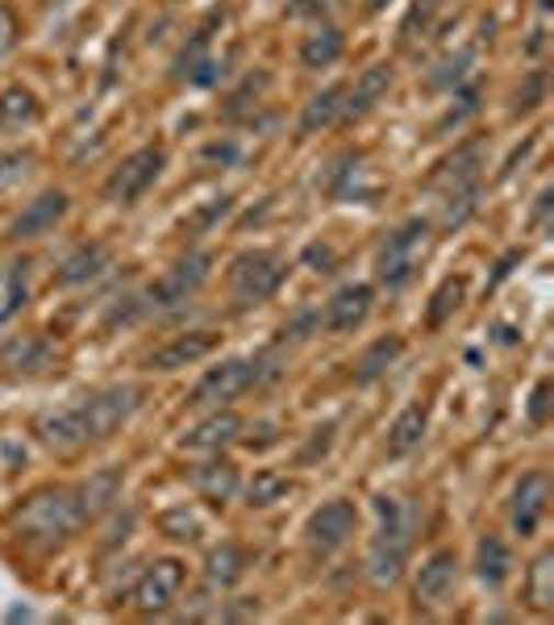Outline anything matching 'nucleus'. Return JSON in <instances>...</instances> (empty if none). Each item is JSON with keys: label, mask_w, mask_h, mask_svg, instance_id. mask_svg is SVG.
I'll return each instance as SVG.
<instances>
[{"label": "nucleus", "mask_w": 554, "mask_h": 625, "mask_svg": "<svg viewBox=\"0 0 554 625\" xmlns=\"http://www.w3.org/2000/svg\"><path fill=\"white\" fill-rule=\"evenodd\" d=\"M83 525V513L76 504L71 488H42L34 497H25L18 513H13V530L25 542H38V546H59Z\"/></svg>", "instance_id": "obj_1"}, {"label": "nucleus", "mask_w": 554, "mask_h": 625, "mask_svg": "<svg viewBox=\"0 0 554 625\" xmlns=\"http://www.w3.org/2000/svg\"><path fill=\"white\" fill-rule=\"evenodd\" d=\"M375 513H380V534L371 538L368 550V576L375 588H392L405 576L412 546V509H405L400 500L375 497Z\"/></svg>", "instance_id": "obj_2"}, {"label": "nucleus", "mask_w": 554, "mask_h": 625, "mask_svg": "<svg viewBox=\"0 0 554 625\" xmlns=\"http://www.w3.org/2000/svg\"><path fill=\"white\" fill-rule=\"evenodd\" d=\"M287 275V263L275 250H242L234 263H229V292L234 300L250 309V305H263L271 300Z\"/></svg>", "instance_id": "obj_3"}, {"label": "nucleus", "mask_w": 554, "mask_h": 625, "mask_svg": "<svg viewBox=\"0 0 554 625\" xmlns=\"http://www.w3.org/2000/svg\"><path fill=\"white\" fill-rule=\"evenodd\" d=\"M138 405H143V388H134V384L101 388V393L76 400V413H80L83 438H88V442H101V438L117 434L125 421L138 413Z\"/></svg>", "instance_id": "obj_4"}, {"label": "nucleus", "mask_w": 554, "mask_h": 625, "mask_svg": "<svg viewBox=\"0 0 554 625\" xmlns=\"http://www.w3.org/2000/svg\"><path fill=\"white\" fill-rule=\"evenodd\" d=\"M426 238H430V221H426V217H409L400 229H392L388 238H384V247H380V254H375V275H380V284L405 288L412 280V271H417V259H421Z\"/></svg>", "instance_id": "obj_5"}, {"label": "nucleus", "mask_w": 554, "mask_h": 625, "mask_svg": "<svg viewBox=\"0 0 554 625\" xmlns=\"http://www.w3.org/2000/svg\"><path fill=\"white\" fill-rule=\"evenodd\" d=\"M213 275V254L208 250H188L184 259H176L171 268L146 288V305L150 309H180L196 292L205 288V280Z\"/></svg>", "instance_id": "obj_6"}, {"label": "nucleus", "mask_w": 554, "mask_h": 625, "mask_svg": "<svg viewBox=\"0 0 554 625\" xmlns=\"http://www.w3.org/2000/svg\"><path fill=\"white\" fill-rule=\"evenodd\" d=\"M163 163H167L163 146H143V150L125 155L122 163L113 167V175L104 180V201H113V205H134L146 188L163 175Z\"/></svg>", "instance_id": "obj_7"}, {"label": "nucleus", "mask_w": 554, "mask_h": 625, "mask_svg": "<svg viewBox=\"0 0 554 625\" xmlns=\"http://www.w3.org/2000/svg\"><path fill=\"white\" fill-rule=\"evenodd\" d=\"M354 530H359V509H354V500L338 497V500H326V504L308 518L305 542L317 559H326V555H333V550L347 546Z\"/></svg>", "instance_id": "obj_8"}, {"label": "nucleus", "mask_w": 554, "mask_h": 625, "mask_svg": "<svg viewBox=\"0 0 554 625\" xmlns=\"http://www.w3.org/2000/svg\"><path fill=\"white\" fill-rule=\"evenodd\" d=\"M180 588H184V562L155 559L143 576H138V583H134V609H138L143 617H159V613H167V609L176 604Z\"/></svg>", "instance_id": "obj_9"}, {"label": "nucleus", "mask_w": 554, "mask_h": 625, "mask_svg": "<svg viewBox=\"0 0 554 625\" xmlns=\"http://www.w3.org/2000/svg\"><path fill=\"white\" fill-rule=\"evenodd\" d=\"M250 384H255V367H250V359H226L222 367H208L201 375V384L192 388L188 396V405H196V409H222L229 400H238V396L247 393Z\"/></svg>", "instance_id": "obj_10"}, {"label": "nucleus", "mask_w": 554, "mask_h": 625, "mask_svg": "<svg viewBox=\"0 0 554 625\" xmlns=\"http://www.w3.org/2000/svg\"><path fill=\"white\" fill-rule=\"evenodd\" d=\"M454 583H459V555L454 550H433L430 559L417 567L412 601H417V609H442L454 596Z\"/></svg>", "instance_id": "obj_11"}, {"label": "nucleus", "mask_w": 554, "mask_h": 625, "mask_svg": "<svg viewBox=\"0 0 554 625\" xmlns=\"http://www.w3.org/2000/svg\"><path fill=\"white\" fill-rule=\"evenodd\" d=\"M546 509H551V476L546 471H525L513 488V530L521 538L538 534Z\"/></svg>", "instance_id": "obj_12"}, {"label": "nucleus", "mask_w": 554, "mask_h": 625, "mask_svg": "<svg viewBox=\"0 0 554 625\" xmlns=\"http://www.w3.org/2000/svg\"><path fill=\"white\" fill-rule=\"evenodd\" d=\"M67 208H71V201H67V192H42V196H34L30 205L21 208L18 217H13V226H9V238L13 242H30V238H42V234H50V229L59 226L63 217H67Z\"/></svg>", "instance_id": "obj_13"}, {"label": "nucleus", "mask_w": 554, "mask_h": 625, "mask_svg": "<svg viewBox=\"0 0 554 625\" xmlns=\"http://www.w3.org/2000/svg\"><path fill=\"white\" fill-rule=\"evenodd\" d=\"M238 438H242V417L222 405L217 413L196 421V425L180 438V451H192V455H222V446L238 442Z\"/></svg>", "instance_id": "obj_14"}, {"label": "nucleus", "mask_w": 554, "mask_h": 625, "mask_svg": "<svg viewBox=\"0 0 554 625\" xmlns=\"http://www.w3.org/2000/svg\"><path fill=\"white\" fill-rule=\"evenodd\" d=\"M371 305H375V288L371 284H347L329 296L326 312H321V326L329 333H350L359 330L371 317Z\"/></svg>", "instance_id": "obj_15"}, {"label": "nucleus", "mask_w": 554, "mask_h": 625, "mask_svg": "<svg viewBox=\"0 0 554 625\" xmlns=\"http://www.w3.org/2000/svg\"><path fill=\"white\" fill-rule=\"evenodd\" d=\"M34 434H38L42 446H50V451H59V455H76L80 446H88L76 405H59V409L38 413L34 417Z\"/></svg>", "instance_id": "obj_16"}, {"label": "nucleus", "mask_w": 554, "mask_h": 625, "mask_svg": "<svg viewBox=\"0 0 554 625\" xmlns=\"http://www.w3.org/2000/svg\"><path fill=\"white\" fill-rule=\"evenodd\" d=\"M479 167H484V146H463L438 167L433 184L446 192V201L451 196H479Z\"/></svg>", "instance_id": "obj_17"}, {"label": "nucleus", "mask_w": 554, "mask_h": 625, "mask_svg": "<svg viewBox=\"0 0 554 625\" xmlns=\"http://www.w3.org/2000/svg\"><path fill=\"white\" fill-rule=\"evenodd\" d=\"M213 346H217V333L213 330L180 333L176 342H167V346H159L155 354H146V367H150V372H180V367L201 363Z\"/></svg>", "instance_id": "obj_18"}, {"label": "nucleus", "mask_w": 554, "mask_h": 625, "mask_svg": "<svg viewBox=\"0 0 554 625\" xmlns=\"http://www.w3.org/2000/svg\"><path fill=\"white\" fill-rule=\"evenodd\" d=\"M188 488L208 504H226L242 488V479H238V467L229 458H208V463L188 471Z\"/></svg>", "instance_id": "obj_19"}, {"label": "nucleus", "mask_w": 554, "mask_h": 625, "mask_svg": "<svg viewBox=\"0 0 554 625\" xmlns=\"http://www.w3.org/2000/svg\"><path fill=\"white\" fill-rule=\"evenodd\" d=\"M392 80H396V76H392L388 63H375V67H368V71L354 80V88H347V101H342V122L368 117L371 109L388 96Z\"/></svg>", "instance_id": "obj_20"}, {"label": "nucleus", "mask_w": 554, "mask_h": 625, "mask_svg": "<svg viewBox=\"0 0 554 625\" xmlns=\"http://www.w3.org/2000/svg\"><path fill=\"white\" fill-rule=\"evenodd\" d=\"M71 492H76V504H80L83 521L101 518V513H109V509L117 504V497H122V467H101V471H92L83 484H76Z\"/></svg>", "instance_id": "obj_21"}, {"label": "nucleus", "mask_w": 554, "mask_h": 625, "mask_svg": "<svg viewBox=\"0 0 554 625\" xmlns=\"http://www.w3.org/2000/svg\"><path fill=\"white\" fill-rule=\"evenodd\" d=\"M426 430H430V405L412 400L409 409H400V413H396V421L388 425V442H384L388 458L412 455V451L426 442Z\"/></svg>", "instance_id": "obj_22"}, {"label": "nucleus", "mask_w": 554, "mask_h": 625, "mask_svg": "<svg viewBox=\"0 0 554 625\" xmlns=\"http://www.w3.org/2000/svg\"><path fill=\"white\" fill-rule=\"evenodd\" d=\"M50 363H55V346L38 333H18L0 346V367H9V372H42Z\"/></svg>", "instance_id": "obj_23"}, {"label": "nucleus", "mask_w": 554, "mask_h": 625, "mask_svg": "<svg viewBox=\"0 0 554 625\" xmlns=\"http://www.w3.org/2000/svg\"><path fill=\"white\" fill-rule=\"evenodd\" d=\"M475 576L488 588H500L513 576V546L500 534H479V542H475Z\"/></svg>", "instance_id": "obj_24"}, {"label": "nucleus", "mask_w": 554, "mask_h": 625, "mask_svg": "<svg viewBox=\"0 0 554 625\" xmlns=\"http://www.w3.org/2000/svg\"><path fill=\"white\" fill-rule=\"evenodd\" d=\"M104 268H109V250H104L101 242H88V247H76L67 259H63V268L55 271V284H59V288L92 284Z\"/></svg>", "instance_id": "obj_25"}, {"label": "nucleus", "mask_w": 554, "mask_h": 625, "mask_svg": "<svg viewBox=\"0 0 554 625\" xmlns=\"http://www.w3.org/2000/svg\"><path fill=\"white\" fill-rule=\"evenodd\" d=\"M247 567H250V555L238 546V542H222V546H213L208 550V559H205V580L208 588H234V583L247 576Z\"/></svg>", "instance_id": "obj_26"}, {"label": "nucleus", "mask_w": 554, "mask_h": 625, "mask_svg": "<svg viewBox=\"0 0 554 625\" xmlns=\"http://www.w3.org/2000/svg\"><path fill=\"white\" fill-rule=\"evenodd\" d=\"M30 300V263H4L0 268V326H9Z\"/></svg>", "instance_id": "obj_27"}, {"label": "nucleus", "mask_w": 554, "mask_h": 625, "mask_svg": "<svg viewBox=\"0 0 554 625\" xmlns=\"http://www.w3.org/2000/svg\"><path fill=\"white\" fill-rule=\"evenodd\" d=\"M342 50H347V34L338 30V25H321V30H313L305 42H301V63L305 67H333V63L342 59Z\"/></svg>", "instance_id": "obj_28"}, {"label": "nucleus", "mask_w": 554, "mask_h": 625, "mask_svg": "<svg viewBox=\"0 0 554 625\" xmlns=\"http://www.w3.org/2000/svg\"><path fill=\"white\" fill-rule=\"evenodd\" d=\"M400 354H405V338H396V333H388V338H375L368 351L359 354V363H354V379H359V384L380 379V375L388 372Z\"/></svg>", "instance_id": "obj_29"}, {"label": "nucleus", "mask_w": 554, "mask_h": 625, "mask_svg": "<svg viewBox=\"0 0 554 625\" xmlns=\"http://www.w3.org/2000/svg\"><path fill=\"white\" fill-rule=\"evenodd\" d=\"M342 101H347V83H333L326 92H317L301 113V134H317L326 125L342 122Z\"/></svg>", "instance_id": "obj_30"}, {"label": "nucleus", "mask_w": 554, "mask_h": 625, "mask_svg": "<svg viewBox=\"0 0 554 625\" xmlns=\"http://www.w3.org/2000/svg\"><path fill=\"white\" fill-rule=\"evenodd\" d=\"M525 601L534 604L538 613H551L554 609V555L542 550L530 562V576H525Z\"/></svg>", "instance_id": "obj_31"}, {"label": "nucleus", "mask_w": 554, "mask_h": 625, "mask_svg": "<svg viewBox=\"0 0 554 625\" xmlns=\"http://www.w3.org/2000/svg\"><path fill=\"white\" fill-rule=\"evenodd\" d=\"M38 122V101L25 88L0 92V129H21V125Z\"/></svg>", "instance_id": "obj_32"}, {"label": "nucleus", "mask_w": 554, "mask_h": 625, "mask_svg": "<svg viewBox=\"0 0 554 625\" xmlns=\"http://www.w3.org/2000/svg\"><path fill=\"white\" fill-rule=\"evenodd\" d=\"M292 492V479L280 471H255V479L247 484V504L250 509H271Z\"/></svg>", "instance_id": "obj_33"}, {"label": "nucleus", "mask_w": 554, "mask_h": 625, "mask_svg": "<svg viewBox=\"0 0 554 625\" xmlns=\"http://www.w3.org/2000/svg\"><path fill=\"white\" fill-rule=\"evenodd\" d=\"M159 530L176 542H196L201 538V518H196V513H188V504H184V509L163 513V518H159Z\"/></svg>", "instance_id": "obj_34"}, {"label": "nucleus", "mask_w": 554, "mask_h": 625, "mask_svg": "<svg viewBox=\"0 0 554 625\" xmlns=\"http://www.w3.org/2000/svg\"><path fill=\"white\" fill-rule=\"evenodd\" d=\"M34 171V150H0V192L21 184Z\"/></svg>", "instance_id": "obj_35"}, {"label": "nucleus", "mask_w": 554, "mask_h": 625, "mask_svg": "<svg viewBox=\"0 0 554 625\" xmlns=\"http://www.w3.org/2000/svg\"><path fill=\"white\" fill-rule=\"evenodd\" d=\"M459 305H463V280H446L430 305V326H442Z\"/></svg>", "instance_id": "obj_36"}, {"label": "nucleus", "mask_w": 554, "mask_h": 625, "mask_svg": "<svg viewBox=\"0 0 554 625\" xmlns=\"http://www.w3.org/2000/svg\"><path fill=\"white\" fill-rule=\"evenodd\" d=\"M542 92H546V76H542V71H534V76H530V80H525V88H517V113H530V109H534L538 101H542Z\"/></svg>", "instance_id": "obj_37"}, {"label": "nucleus", "mask_w": 554, "mask_h": 625, "mask_svg": "<svg viewBox=\"0 0 554 625\" xmlns=\"http://www.w3.org/2000/svg\"><path fill=\"white\" fill-rule=\"evenodd\" d=\"M226 213H229V196H217V201H208L201 213H192V221H188V226H192V229H208V226H217Z\"/></svg>", "instance_id": "obj_38"}, {"label": "nucleus", "mask_w": 554, "mask_h": 625, "mask_svg": "<svg viewBox=\"0 0 554 625\" xmlns=\"http://www.w3.org/2000/svg\"><path fill=\"white\" fill-rule=\"evenodd\" d=\"M530 421H534V425H546V421H551V379H542L534 388V396H530Z\"/></svg>", "instance_id": "obj_39"}, {"label": "nucleus", "mask_w": 554, "mask_h": 625, "mask_svg": "<svg viewBox=\"0 0 554 625\" xmlns=\"http://www.w3.org/2000/svg\"><path fill=\"white\" fill-rule=\"evenodd\" d=\"M329 442H333V425H321V430H313V442H308V451H301V463H313L317 455H326Z\"/></svg>", "instance_id": "obj_40"}, {"label": "nucleus", "mask_w": 554, "mask_h": 625, "mask_svg": "<svg viewBox=\"0 0 554 625\" xmlns=\"http://www.w3.org/2000/svg\"><path fill=\"white\" fill-rule=\"evenodd\" d=\"M287 13H292V18H326L329 0H292Z\"/></svg>", "instance_id": "obj_41"}, {"label": "nucleus", "mask_w": 554, "mask_h": 625, "mask_svg": "<svg viewBox=\"0 0 554 625\" xmlns=\"http://www.w3.org/2000/svg\"><path fill=\"white\" fill-rule=\"evenodd\" d=\"M13 38H18V18H13V13L0 4V55L13 46Z\"/></svg>", "instance_id": "obj_42"}, {"label": "nucleus", "mask_w": 554, "mask_h": 625, "mask_svg": "<svg viewBox=\"0 0 554 625\" xmlns=\"http://www.w3.org/2000/svg\"><path fill=\"white\" fill-rule=\"evenodd\" d=\"M205 159H222V163H234V159H238V146H234V143H213V146H205Z\"/></svg>", "instance_id": "obj_43"}, {"label": "nucleus", "mask_w": 554, "mask_h": 625, "mask_svg": "<svg viewBox=\"0 0 554 625\" xmlns=\"http://www.w3.org/2000/svg\"><path fill=\"white\" fill-rule=\"evenodd\" d=\"M517 259H521V250H509V254H505V259L496 263V275H493V280H488V288H496V284H500V280H505V275L513 271V263H517Z\"/></svg>", "instance_id": "obj_44"}, {"label": "nucleus", "mask_w": 554, "mask_h": 625, "mask_svg": "<svg viewBox=\"0 0 554 625\" xmlns=\"http://www.w3.org/2000/svg\"><path fill=\"white\" fill-rule=\"evenodd\" d=\"M368 9L371 13H380V9H388V0H368Z\"/></svg>", "instance_id": "obj_45"}, {"label": "nucleus", "mask_w": 554, "mask_h": 625, "mask_svg": "<svg viewBox=\"0 0 554 625\" xmlns=\"http://www.w3.org/2000/svg\"><path fill=\"white\" fill-rule=\"evenodd\" d=\"M551 4L554 0H538V9H542V13H551Z\"/></svg>", "instance_id": "obj_46"}]
</instances>
